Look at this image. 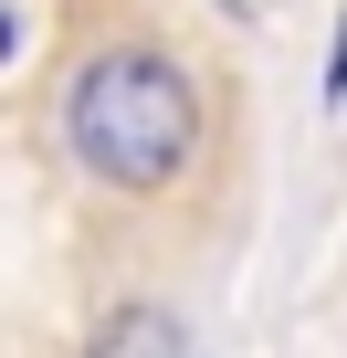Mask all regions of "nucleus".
Here are the masks:
<instances>
[{
  "label": "nucleus",
  "mask_w": 347,
  "mask_h": 358,
  "mask_svg": "<svg viewBox=\"0 0 347 358\" xmlns=\"http://www.w3.org/2000/svg\"><path fill=\"white\" fill-rule=\"evenodd\" d=\"M64 137L105 190H168L190 169V148H200V95H190V74L168 53H95L74 74Z\"/></svg>",
  "instance_id": "1"
},
{
  "label": "nucleus",
  "mask_w": 347,
  "mask_h": 358,
  "mask_svg": "<svg viewBox=\"0 0 347 358\" xmlns=\"http://www.w3.org/2000/svg\"><path fill=\"white\" fill-rule=\"evenodd\" d=\"M84 358H190V348H179V316H168V306H116L84 337Z\"/></svg>",
  "instance_id": "2"
},
{
  "label": "nucleus",
  "mask_w": 347,
  "mask_h": 358,
  "mask_svg": "<svg viewBox=\"0 0 347 358\" xmlns=\"http://www.w3.org/2000/svg\"><path fill=\"white\" fill-rule=\"evenodd\" d=\"M347 95V32H337V64H326V106Z\"/></svg>",
  "instance_id": "3"
},
{
  "label": "nucleus",
  "mask_w": 347,
  "mask_h": 358,
  "mask_svg": "<svg viewBox=\"0 0 347 358\" xmlns=\"http://www.w3.org/2000/svg\"><path fill=\"white\" fill-rule=\"evenodd\" d=\"M0 64H11V11H0Z\"/></svg>",
  "instance_id": "4"
}]
</instances>
